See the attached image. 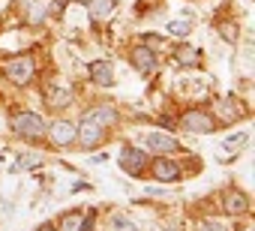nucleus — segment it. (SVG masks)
Listing matches in <instances>:
<instances>
[{"instance_id":"1","label":"nucleus","mask_w":255,"mask_h":231,"mask_svg":"<svg viewBox=\"0 0 255 231\" xmlns=\"http://www.w3.org/2000/svg\"><path fill=\"white\" fill-rule=\"evenodd\" d=\"M9 126H12L15 135H21V138H27V141H39V138H45V129H48V123L39 117L36 111H18V114H12Z\"/></svg>"},{"instance_id":"2","label":"nucleus","mask_w":255,"mask_h":231,"mask_svg":"<svg viewBox=\"0 0 255 231\" xmlns=\"http://www.w3.org/2000/svg\"><path fill=\"white\" fill-rule=\"evenodd\" d=\"M0 69H3V75H6L12 84H27V81L33 78V72H36V63H33L30 54H18V57L3 60V63H0Z\"/></svg>"},{"instance_id":"3","label":"nucleus","mask_w":255,"mask_h":231,"mask_svg":"<svg viewBox=\"0 0 255 231\" xmlns=\"http://www.w3.org/2000/svg\"><path fill=\"white\" fill-rule=\"evenodd\" d=\"M180 126L186 132H195V135H210L216 129V117L210 111H204V108H189L180 117Z\"/></svg>"},{"instance_id":"4","label":"nucleus","mask_w":255,"mask_h":231,"mask_svg":"<svg viewBox=\"0 0 255 231\" xmlns=\"http://www.w3.org/2000/svg\"><path fill=\"white\" fill-rule=\"evenodd\" d=\"M102 138H105V129H102L96 120H90L87 114H84V120L75 126V141H78L84 150H93V147H99V144H102Z\"/></svg>"},{"instance_id":"5","label":"nucleus","mask_w":255,"mask_h":231,"mask_svg":"<svg viewBox=\"0 0 255 231\" xmlns=\"http://www.w3.org/2000/svg\"><path fill=\"white\" fill-rule=\"evenodd\" d=\"M117 162H120V168H123L126 174L138 177V174L144 171V165H147V153H144V150H135V147H129V144H126V147L120 150Z\"/></svg>"},{"instance_id":"6","label":"nucleus","mask_w":255,"mask_h":231,"mask_svg":"<svg viewBox=\"0 0 255 231\" xmlns=\"http://www.w3.org/2000/svg\"><path fill=\"white\" fill-rule=\"evenodd\" d=\"M45 135H48V141H51L54 147H69V144L75 141V123H72V120H54V123L45 129Z\"/></svg>"},{"instance_id":"7","label":"nucleus","mask_w":255,"mask_h":231,"mask_svg":"<svg viewBox=\"0 0 255 231\" xmlns=\"http://www.w3.org/2000/svg\"><path fill=\"white\" fill-rule=\"evenodd\" d=\"M150 174L159 180V183H177L180 177H183V168L177 165V162H171V159H153V165H150Z\"/></svg>"},{"instance_id":"8","label":"nucleus","mask_w":255,"mask_h":231,"mask_svg":"<svg viewBox=\"0 0 255 231\" xmlns=\"http://www.w3.org/2000/svg\"><path fill=\"white\" fill-rule=\"evenodd\" d=\"M144 144H147L153 153H159V156H171V153L180 150L177 138H171V135H165V132H150V135H144Z\"/></svg>"},{"instance_id":"9","label":"nucleus","mask_w":255,"mask_h":231,"mask_svg":"<svg viewBox=\"0 0 255 231\" xmlns=\"http://www.w3.org/2000/svg\"><path fill=\"white\" fill-rule=\"evenodd\" d=\"M132 66H135L138 72H153V69H156V51H150L147 45L132 48Z\"/></svg>"},{"instance_id":"10","label":"nucleus","mask_w":255,"mask_h":231,"mask_svg":"<svg viewBox=\"0 0 255 231\" xmlns=\"http://www.w3.org/2000/svg\"><path fill=\"white\" fill-rule=\"evenodd\" d=\"M222 210L231 213V216H240V213L249 210V198H246L243 192H225V198H222Z\"/></svg>"},{"instance_id":"11","label":"nucleus","mask_w":255,"mask_h":231,"mask_svg":"<svg viewBox=\"0 0 255 231\" xmlns=\"http://www.w3.org/2000/svg\"><path fill=\"white\" fill-rule=\"evenodd\" d=\"M90 78H93L96 84H102V87L114 84V69H111V63H108V60H93V63H90Z\"/></svg>"},{"instance_id":"12","label":"nucleus","mask_w":255,"mask_h":231,"mask_svg":"<svg viewBox=\"0 0 255 231\" xmlns=\"http://www.w3.org/2000/svg\"><path fill=\"white\" fill-rule=\"evenodd\" d=\"M87 117H90V120H96L102 129H108V126H114V123H117V111H114L111 105H96V108H90V111H87Z\"/></svg>"},{"instance_id":"13","label":"nucleus","mask_w":255,"mask_h":231,"mask_svg":"<svg viewBox=\"0 0 255 231\" xmlns=\"http://www.w3.org/2000/svg\"><path fill=\"white\" fill-rule=\"evenodd\" d=\"M114 6H117L114 0H90V3H87L93 21H105V18H111V15H114Z\"/></svg>"},{"instance_id":"14","label":"nucleus","mask_w":255,"mask_h":231,"mask_svg":"<svg viewBox=\"0 0 255 231\" xmlns=\"http://www.w3.org/2000/svg\"><path fill=\"white\" fill-rule=\"evenodd\" d=\"M48 102H51L54 108L72 105V87H66V84H51V87H48Z\"/></svg>"},{"instance_id":"15","label":"nucleus","mask_w":255,"mask_h":231,"mask_svg":"<svg viewBox=\"0 0 255 231\" xmlns=\"http://www.w3.org/2000/svg\"><path fill=\"white\" fill-rule=\"evenodd\" d=\"M45 18H48V3H42V0H33V3H30V18H27V21L36 27V24H42Z\"/></svg>"},{"instance_id":"16","label":"nucleus","mask_w":255,"mask_h":231,"mask_svg":"<svg viewBox=\"0 0 255 231\" xmlns=\"http://www.w3.org/2000/svg\"><path fill=\"white\" fill-rule=\"evenodd\" d=\"M216 111L222 114V117H225L228 123H231V120H237V117H240V114H243V111H240L237 105L231 108V105H228V99H222V102H216Z\"/></svg>"},{"instance_id":"17","label":"nucleus","mask_w":255,"mask_h":231,"mask_svg":"<svg viewBox=\"0 0 255 231\" xmlns=\"http://www.w3.org/2000/svg\"><path fill=\"white\" fill-rule=\"evenodd\" d=\"M177 63H183V66H198L201 57H198L195 48H180V51H177Z\"/></svg>"},{"instance_id":"18","label":"nucleus","mask_w":255,"mask_h":231,"mask_svg":"<svg viewBox=\"0 0 255 231\" xmlns=\"http://www.w3.org/2000/svg\"><path fill=\"white\" fill-rule=\"evenodd\" d=\"M111 228H114V231H138V222L126 219V216H114V219H111Z\"/></svg>"},{"instance_id":"19","label":"nucleus","mask_w":255,"mask_h":231,"mask_svg":"<svg viewBox=\"0 0 255 231\" xmlns=\"http://www.w3.org/2000/svg\"><path fill=\"white\" fill-rule=\"evenodd\" d=\"M81 219H84V213H81V210H72V213H66V219H63V228H66V231H78Z\"/></svg>"},{"instance_id":"20","label":"nucleus","mask_w":255,"mask_h":231,"mask_svg":"<svg viewBox=\"0 0 255 231\" xmlns=\"http://www.w3.org/2000/svg\"><path fill=\"white\" fill-rule=\"evenodd\" d=\"M189 30H192L189 21H171V24H168V33H171V36H189Z\"/></svg>"},{"instance_id":"21","label":"nucleus","mask_w":255,"mask_h":231,"mask_svg":"<svg viewBox=\"0 0 255 231\" xmlns=\"http://www.w3.org/2000/svg\"><path fill=\"white\" fill-rule=\"evenodd\" d=\"M144 45H147L150 51H159V48H162V39H156V36H144Z\"/></svg>"},{"instance_id":"22","label":"nucleus","mask_w":255,"mask_h":231,"mask_svg":"<svg viewBox=\"0 0 255 231\" xmlns=\"http://www.w3.org/2000/svg\"><path fill=\"white\" fill-rule=\"evenodd\" d=\"M39 162H42V156H36V153H27V156L21 159V165H24V168H30V165H39Z\"/></svg>"},{"instance_id":"23","label":"nucleus","mask_w":255,"mask_h":231,"mask_svg":"<svg viewBox=\"0 0 255 231\" xmlns=\"http://www.w3.org/2000/svg\"><path fill=\"white\" fill-rule=\"evenodd\" d=\"M90 225H93V213L81 219V225H78V231H90Z\"/></svg>"},{"instance_id":"24","label":"nucleus","mask_w":255,"mask_h":231,"mask_svg":"<svg viewBox=\"0 0 255 231\" xmlns=\"http://www.w3.org/2000/svg\"><path fill=\"white\" fill-rule=\"evenodd\" d=\"M201 231H225V228H222L219 222H204V225H201Z\"/></svg>"},{"instance_id":"25","label":"nucleus","mask_w":255,"mask_h":231,"mask_svg":"<svg viewBox=\"0 0 255 231\" xmlns=\"http://www.w3.org/2000/svg\"><path fill=\"white\" fill-rule=\"evenodd\" d=\"M39 231H57V228H54V225H42Z\"/></svg>"}]
</instances>
